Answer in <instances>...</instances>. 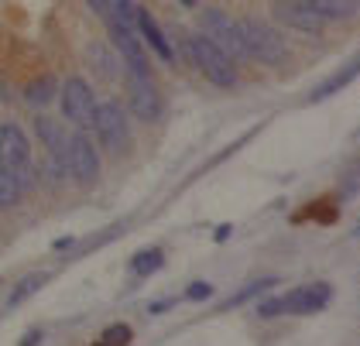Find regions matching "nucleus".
Returning a JSON list of instances; mask_svg holds the SVG:
<instances>
[{
  "label": "nucleus",
  "instance_id": "obj_21",
  "mask_svg": "<svg viewBox=\"0 0 360 346\" xmlns=\"http://www.w3.org/2000/svg\"><path fill=\"white\" fill-rule=\"evenodd\" d=\"M213 295V285L210 281H193L189 285V292H186V298H193V302H206Z\"/></svg>",
  "mask_w": 360,
  "mask_h": 346
},
{
  "label": "nucleus",
  "instance_id": "obj_23",
  "mask_svg": "<svg viewBox=\"0 0 360 346\" xmlns=\"http://www.w3.org/2000/svg\"><path fill=\"white\" fill-rule=\"evenodd\" d=\"M38 340H41V333L34 329V333H28V336H25V343H21V346H34V343H38Z\"/></svg>",
  "mask_w": 360,
  "mask_h": 346
},
{
  "label": "nucleus",
  "instance_id": "obj_19",
  "mask_svg": "<svg viewBox=\"0 0 360 346\" xmlns=\"http://www.w3.org/2000/svg\"><path fill=\"white\" fill-rule=\"evenodd\" d=\"M165 264V254L158 250V247H148V250H141L138 257H134V274H141V278H148V274H155L158 267Z\"/></svg>",
  "mask_w": 360,
  "mask_h": 346
},
{
  "label": "nucleus",
  "instance_id": "obj_8",
  "mask_svg": "<svg viewBox=\"0 0 360 346\" xmlns=\"http://www.w3.org/2000/svg\"><path fill=\"white\" fill-rule=\"evenodd\" d=\"M127 103H131V113L141 124H158L162 113H165V100H162L158 86L151 82V76H131L127 79Z\"/></svg>",
  "mask_w": 360,
  "mask_h": 346
},
{
  "label": "nucleus",
  "instance_id": "obj_3",
  "mask_svg": "<svg viewBox=\"0 0 360 346\" xmlns=\"http://www.w3.org/2000/svg\"><path fill=\"white\" fill-rule=\"evenodd\" d=\"M240 34H244V52L248 58L261 62V65H285L288 62V45L278 34V27H271L261 18H244L240 21Z\"/></svg>",
  "mask_w": 360,
  "mask_h": 346
},
{
  "label": "nucleus",
  "instance_id": "obj_18",
  "mask_svg": "<svg viewBox=\"0 0 360 346\" xmlns=\"http://www.w3.org/2000/svg\"><path fill=\"white\" fill-rule=\"evenodd\" d=\"M357 76V62H347L336 76H330V79L323 82V86H316V93H312V103H319V100H326V96H333V93H340L347 82Z\"/></svg>",
  "mask_w": 360,
  "mask_h": 346
},
{
  "label": "nucleus",
  "instance_id": "obj_17",
  "mask_svg": "<svg viewBox=\"0 0 360 346\" xmlns=\"http://www.w3.org/2000/svg\"><path fill=\"white\" fill-rule=\"evenodd\" d=\"M45 281H49V274H45V271L25 274V278H21V281H18V285L11 288V295H7V309H18V305H25V302H28L31 295L38 292V288H41Z\"/></svg>",
  "mask_w": 360,
  "mask_h": 346
},
{
  "label": "nucleus",
  "instance_id": "obj_1",
  "mask_svg": "<svg viewBox=\"0 0 360 346\" xmlns=\"http://www.w3.org/2000/svg\"><path fill=\"white\" fill-rule=\"evenodd\" d=\"M186 49H189V58L195 62V69L213 82V86H220V89H233V86L240 82L237 62L223 52L220 45H213L206 34H193V38L186 41Z\"/></svg>",
  "mask_w": 360,
  "mask_h": 346
},
{
  "label": "nucleus",
  "instance_id": "obj_24",
  "mask_svg": "<svg viewBox=\"0 0 360 346\" xmlns=\"http://www.w3.org/2000/svg\"><path fill=\"white\" fill-rule=\"evenodd\" d=\"M179 4H182V7H195V0H179Z\"/></svg>",
  "mask_w": 360,
  "mask_h": 346
},
{
  "label": "nucleus",
  "instance_id": "obj_20",
  "mask_svg": "<svg viewBox=\"0 0 360 346\" xmlns=\"http://www.w3.org/2000/svg\"><path fill=\"white\" fill-rule=\"evenodd\" d=\"M131 340H134L131 326L117 322V326H110V329H103V336H100V343H96V346H127Z\"/></svg>",
  "mask_w": 360,
  "mask_h": 346
},
{
  "label": "nucleus",
  "instance_id": "obj_15",
  "mask_svg": "<svg viewBox=\"0 0 360 346\" xmlns=\"http://www.w3.org/2000/svg\"><path fill=\"white\" fill-rule=\"evenodd\" d=\"M86 62H93V72L103 76V79H113V76L120 72V58H117L113 49L110 45H103V41H96V45L86 49Z\"/></svg>",
  "mask_w": 360,
  "mask_h": 346
},
{
  "label": "nucleus",
  "instance_id": "obj_16",
  "mask_svg": "<svg viewBox=\"0 0 360 346\" xmlns=\"http://www.w3.org/2000/svg\"><path fill=\"white\" fill-rule=\"evenodd\" d=\"M58 93V79L56 76H38V79H31L25 86V100H28L31 107H45V103H52Z\"/></svg>",
  "mask_w": 360,
  "mask_h": 346
},
{
  "label": "nucleus",
  "instance_id": "obj_4",
  "mask_svg": "<svg viewBox=\"0 0 360 346\" xmlns=\"http://www.w3.org/2000/svg\"><path fill=\"white\" fill-rule=\"evenodd\" d=\"M89 131L96 134L100 148L117 151V155L127 151V144H131V120H127V113H124V107H120L117 100L96 103V113H93Z\"/></svg>",
  "mask_w": 360,
  "mask_h": 346
},
{
  "label": "nucleus",
  "instance_id": "obj_12",
  "mask_svg": "<svg viewBox=\"0 0 360 346\" xmlns=\"http://www.w3.org/2000/svg\"><path fill=\"white\" fill-rule=\"evenodd\" d=\"M34 137L41 141V148H45L49 158L65 165V141H69V134H65V127L58 124L56 117H38L34 120Z\"/></svg>",
  "mask_w": 360,
  "mask_h": 346
},
{
  "label": "nucleus",
  "instance_id": "obj_9",
  "mask_svg": "<svg viewBox=\"0 0 360 346\" xmlns=\"http://www.w3.org/2000/svg\"><path fill=\"white\" fill-rule=\"evenodd\" d=\"M271 14H275L278 25L292 27V31H299V34H323V27H326V21L316 18L302 0H275Z\"/></svg>",
  "mask_w": 360,
  "mask_h": 346
},
{
  "label": "nucleus",
  "instance_id": "obj_6",
  "mask_svg": "<svg viewBox=\"0 0 360 346\" xmlns=\"http://www.w3.org/2000/svg\"><path fill=\"white\" fill-rule=\"evenodd\" d=\"M58 96H62V113H65V120L72 124V127H89L93 124V113H96V93H93V86L83 79V76H69V79L62 82V89H58Z\"/></svg>",
  "mask_w": 360,
  "mask_h": 346
},
{
  "label": "nucleus",
  "instance_id": "obj_11",
  "mask_svg": "<svg viewBox=\"0 0 360 346\" xmlns=\"http://www.w3.org/2000/svg\"><path fill=\"white\" fill-rule=\"evenodd\" d=\"M134 31H138L141 45H144V49H151L162 62H168V65L175 62V49H172L168 34L162 31V25L151 18V11H148V7H138V14H134Z\"/></svg>",
  "mask_w": 360,
  "mask_h": 346
},
{
  "label": "nucleus",
  "instance_id": "obj_22",
  "mask_svg": "<svg viewBox=\"0 0 360 346\" xmlns=\"http://www.w3.org/2000/svg\"><path fill=\"white\" fill-rule=\"evenodd\" d=\"M86 4H89V11H93L96 18H103V21H107V0H86Z\"/></svg>",
  "mask_w": 360,
  "mask_h": 346
},
{
  "label": "nucleus",
  "instance_id": "obj_7",
  "mask_svg": "<svg viewBox=\"0 0 360 346\" xmlns=\"http://www.w3.org/2000/svg\"><path fill=\"white\" fill-rule=\"evenodd\" d=\"M65 175H72L83 186H93L100 179V151L83 131L69 134L65 141Z\"/></svg>",
  "mask_w": 360,
  "mask_h": 346
},
{
  "label": "nucleus",
  "instance_id": "obj_10",
  "mask_svg": "<svg viewBox=\"0 0 360 346\" xmlns=\"http://www.w3.org/2000/svg\"><path fill=\"white\" fill-rule=\"evenodd\" d=\"M0 161L11 168L31 172V141L18 124H0Z\"/></svg>",
  "mask_w": 360,
  "mask_h": 346
},
{
  "label": "nucleus",
  "instance_id": "obj_2",
  "mask_svg": "<svg viewBox=\"0 0 360 346\" xmlns=\"http://www.w3.org/2000/svg\"><path fill=\"white\" fill-rule=\"evenodd\" d=\"M333 298V288L326 281H312V285H302L295 292L281 295V298H268L257 305V316L261 319H275V316H312L319 309H326Z\"/></svg>",
  "mask_w": 360,
  "mask_h": 346
},
{
  "label": "nucleus",
  "instance_id": "obj_13",
  "mask_svg": "<svg viewBox=\"0 0 360 346\" xmlns=\"http://www.w3.org/2000/svg\"><path fill=\"white\" fill-rule=\"evenodd\" d=\"M31 182V172H21V168H11L0 161V210H11L21 203L25 188Z\"/></svg>",
  "mask_w": 360,
  "mask_h": 346
},
{
  "label": "nucleus",
  "instance_id": "obj_14",
  "mask_svg": "<svg viewBox=\"0 0 360 346\" xmlns=\"http://www.w3.org/2000/svg\"><path fill=\"white\" fill-rule=\"evenodd\" d=\"M302 4L326 25L330 21H354L360 11V0H302Z\"/></svg>",
  "mask_w": 360,
  "mask_h": 346
},
{
  "label": "nucleus",
  "instance_id": "obj_5",
  "mask_svg": "<svg viewBox=\"0 0 360 346\" xmlns=\"http://www.w3.org/2000/svg\"><path fill=\"white\" fill-rule=\"evenodd\" d=\"M199 25H202V34H206L213 45H220L233 62H237V58H248V52H244V34H240V21H233L226 11L206 7V11L199 14Z\"/></svg>",
  "mask_w": 360,
  "mask_h": 346
}]
</instances>
